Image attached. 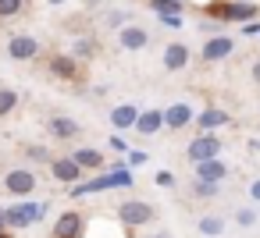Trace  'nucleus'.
<instances>
[{"label": "nucleus", "instance_id": "nucleus-1", "mask_svg": "<svg viewBox=\"0 0 260 238\" xmlns=\"http://www.w3.org/2000/svg\"><path fill=\"white\" fill-rule=\"evenodd\" d=\"M132 185H136V174H132L125 164H118V167H111V171L89 174V181L72 185L68 195H72V199H86V195H104V192H111V188H132Z\"/></svg>", "mask_w": 260, "mask_h": 238}, {"label": "nucleus", "instance_id": "nucleus-2", "mask_svg": "<svg viewBox=\"0 0 260 238\" xmlns=\"http://www.w3.org/2000/svg\"><path fill=\"white\" fill-rule=\"evenodd\" d=\"M43 213H47V203H40V199H22V203H11V206L4 210V224H8V231H22V227L40 224Z\"/></svg>", "mask_w": 260, "mask_h": 238}, {"label": "nucleus", "instance_id": "nucleus-3", "mask_svg": "<svg viewBox=\"0 0 260 238\" xmlns=\"http://www.w3.org/2000/svg\"><path fill=\"white\" fill-rule=\"evenodd\" d=\"M114 213H118V220H121L128 231H136V227H146V224L157 217V206H153V203H143V199H125Z\"/></svg>", "mask_w": 260, "mask_h": 238}, {"label": "nucleus", "instance_id": "nucleus-4", "mask_svg": "<svg viewBox=\"0 0 260 238\" xmlns=\"http://www.w3.org/2000/svg\"><path fill=\"white\" fill-rule=\"evenodd\" d=\"M36 185H40V178L29 167H15V171L4 174V192L15 195V199H32L36 195Z\"/></svg>", "mask_w": 260, "mask_h": 238}, {"label": "nucleus", "instance_id": "nucleus-5", "mask_svg": "<svg viewBox=\"0 0 260 238\" xmlns=\"http://www.w3.org/2000/svg\"><path fill=\"white\" fill-rule=\"evenodd\" d=\"M185 156L192 160V164H203V160H214V156H221V139L217 135H196L189 146H185Z\"/></svg>", "mask_w": 260, "mask_h": 238}, {"label": "nucleus", "instance_id": "nucleus-6", "mask_svg": "<svg viewBox=\"0 0 260 238\" xmlns=\"http://www.w3.org/2000/svg\"><path fill=\"white\" fill-rule=\"evenodd\" d=\"M82 234H86V217L79 210H64L50 231V238H82Z\"/></svg>", "mask_w": 260, "mask_h": 238}, {"label": "nucleus", "instance_id": "nucleus-7", "mask_svg": "<svg viewBox=\"0 0 260 238\" xmlns=\"http://www.w3.org/2000/svg\"><path fill=\"white\" fill-rule=\"evenodd\" d=\"M50 174H54L61 185H68V188H72V185H79V181H82V174H86V171H82L72 156H54V160H50Z\"/></svg>", "mask_w": 260, "mask_h": 238}, {"label": "nucleus", "instance_id": "nucleus-8", "mask_svg": "<svg viewBox=\"0 0 260 238\" xmlns=\"http://www.w3.org/2000/svg\"><path fill=\"white\" fill-rule=\"evenodd\" d=\"M8 57L11 61H32V57H40V39L36 36H11L8 39Z\"/></svg>", "mask_w": 260, "mask_h": 238}, {"label": "nucleus", "instance_id": "nucleus-9", "mask_svg": "<svg viewBox=\"0 0 260 238\" xmlns=\"http://www.w3.org/2000/svg\"><path fill=\"white\" fill-rule=\"evenodd\" d=\"M232 54H235V39L232 36H207V43H203V61L207 64H217V61H224Z\"/></svg>", "mask_w": 260, "mask_h": 238}, {"label": "nucleus", "instance_id": "nucleus-10", "mask_svg": "<svg viewBox=\"0 0 260 238\" xmlns=\"http://www.w3.org/2000/svg\"><path fill=\"white\" fill-rule=\"evenodd\" d=\"M118 47L128 50V54L146 50V47H150V32H146L143 25H125V29H118Z\"/></svg>", "mask_w": 260, "mask_h": 238}, {"label": "nucleus", "instance_id": "nucleus-11", "mask_svg": "<svg viewBox=\"0 0 260 238\" xmlns=\"http://www.w3.org/2000/svg\"><path fill=\"white\" fill-rule=\"evenodd\" d=\"M72 160H75L82 171H89V174H100V171L107 167V160H104V153H100L96 146H79V149L72 153Z\"/></svg>", "mask_w": 260, "mask_h": 238}, {"label": "nucleus", "instance_id": "nucleus-12", "mask_svg": "<svg viewBox=\"0 0 260 238\" xmlns=\"http://www.w3.org/2000/svg\"><path fill=\"white\" fill-rule=\"evenodd\" d=\"M192 167H196V181L221 185V181L228 178V164H224L221 156H214V160H203V164H192Z\"/></svg>", "mask_w": 260, "mask_h": 238}, {"label": "nucleus", "instance_id": "nucleus-13", "mask_svg": "<svg viewBox=\"0 0 260 238\" xmlns=\"http://www.w3.org/2000/svg\"><path fill=\"white\" fill-rule=\"evenodd\" d=\"M192 125V107L185 100H175L171 107H164V128H185Z\"/></svg>", "mask_w": 260, "mask_h": 238}, {"label": "nucleus", "instance_id": "nucleus-14", "mask_svg": "<svg viewBox=\"0 0 260 238\" xmlns=\"http://www.w3.org/2000/svg\"><path fill=\"white\" fill-rule=\"evenodd\" d=\"M47 132H50L54 139H75V135L82 132V125H79L75 117H64V114H54V117L47 121Z\"/></svg>", "mask_w": 260, "mask_h": 238}, {"label": "nucleus", "instance_id": "nucleus-15", "mask_svg": "<svg viewBox=\"0 0 260 238\" xmlns=\"http://www.w3.org/2000/svg\"><path fill=\"white\" fill-rule=\"evenodd\" d=\"M160 128H164V110H157V107L139 110V117H136V132L139 135H157Z\"/></svg>", "mask_w": 260, "mask_h": 238}, {"label": "nucleus", "instance_id": "nucleus-16", "mask_svg": "<svg viewBox=\"0 0 260 238\" xmlns=\"http://www.w3.org/2000/svg\"><path fill=\"white\" fill-rule=\"evenodd\" d=\"M160 61H164L168 71H182V68L189 64V47H185V43H168Z\"/></svg>", "mask_w": 260, "mask_h": 238}, {"label": "nucleus", "instance_id": "nucleus-17", "mask_svg": "<svg viewBox=\"0 0 260 238\" xmlns=\"http://www.w3.org/2000/svg\"><path fill=\"white\" fill-rule=\"evenodd\" d=\"M232 117H228V110H217V107H207L200 117H196V128H200V135H207V132H214V128H224Z\"/></svg>", "mask_w": 260, "mask_h": 238}, {"label": "nucleus", "instance_id": "nucleus-18", "mask_svg": "<svg viewBox=\"0 0 260 238\" xmlns=\"http://www.w3.org/2000/svg\"><path fill=\"white\" fill-rule=\"evenodd\" d=\"M136 117H139V107H136V103H118V107L111 110V125H114L118 132L136 128Z\"/></svg>", "mask_w": 260, "mask_h": 238}, {"label": "nucleus", "instance_id": "nucleus-19", "mask_svg": "<svg viewBox=\"0 0 260 238\" xmlns=\"http://www.w3.org/2000/svg\"><path fill=\"white\" fill-rule=\"evenodd\" d=\"M196 231L207 234V238H221V234L228 231V220H224L221 213H203V217L196 220Z\"/></svg>", "mask_w": 260, "mask_h": 238}, {"label": "nucleus", "instance_id": "nucleus-20", "mask_svg": "<svg viewBox=\"0 0 260 238\" xmlns=\"http://www.w3.org/2000/svg\"><path fill=\"white\" fill-rule=\"evenodd\" d=\"M50 71L57 75V78H64V82H75L79 78V64H75V57H50Z\"/></svg>", "mask_w": 260, "mask_h": 238}, {"label": "nucleus", "instance_id": "nucleus-21", "mask_svg": "<svg viewBox=\"0 0 260 238\" xmlns=\"http://www.w3.org/2000/svg\"><path fill=\"white\" fill-rule=\"evenodd\" d=\"M150 11H153L157 18H182L185 0H150Z\"/></svg>", "mask_w": 260, "mask_h": 238}, {"label": "nucleus", "instance_id": "nucleus-22", "mask_svg": "<svg viewBox=\"0 0 260 238\" xmlns=\"http://www.w3.org/2000/svg\"><path fill=\"white\" fill-rule=\"evenodd\" d=\"M96 54V43L89 39V36H82V39H75V47H72V57H82V61H89Z\"/></svg>", "mask_w": 260, "mask_h": 238}, {"label": "nucleus", "instance_id": "nucleus-23", "mask_svg": "<svg viewBox=\"0 0 260 238\" xmlns=\"http://www.w3.org/2000/svg\"><path fill=\"white\" fill-rule=\"evenodd\" d=\"M18 107V93L15 89H0V117H8Z\"/></svg>", "mask_w": 260, "mask_h": 238}, {"label": "nucleus", "instance_id": "nucleus-24", "mask_svg": "<svg viewBox=\"0 0 260 238\" xmlns=\"http://www.w3.org/2000/svg\"><path fill=\"white\" fill-rule=\"evenodd\" d=\"M143 164H150V153H146V149H128V153H125V167H128V171H136V167H143Z\"/></svg>", "mask_w": 260, "mask_h": 238}, {"label": "nucleus", "instance_id": "nucleus-25", "mask_svg": "<svg viewBox=\"0 0 260 238\" xmlns=\"http://www.w3.org/2000/svg\"><path fill=\"white\" fill-rule=\"evenodd\" d=\"M235 224H239V227H253V224H256V210H253V206H239V210H235Z\"/></svg>", "mask_w": 260, "mask_h": 238}, {"label": "nucleus", "instance_id": "nucleus-26", "mask_svg": "<svg viewBox=\"0 0 260 238\" xmlns=\"http://www.w3.org/2000/svg\"><path fill=\"white\" fill-rule=\"evenodd\" d=\"M25 156H29V160H36V164H50V160H54L47 146H25Z\"/></svg>", "mask_w": 260, "mask_h": 238}, {"label": "nucleus", "instance_id": "nucleus-27", "mask_svg": "<svg viewBox=\"0 0 260 238\" xmlns=\"http://www.w3.org/2000/svg\"><path fill=\"white\" fill-rule=\"evenodd\" d=\"M221 192V185H210V181H196L192 185V195H200V199H214Z\"/></svg>", "mask_w": 260, "mask_h": 238}, {"label": "nucleus", "instance_id": "nucleus-28", "mask_svg": "<svg viewBox=\"0 0 260 238\" xmlns=\"http://www.w3.org/2000/svg\"><path fill=\"white\" fill-rule=\"evenodd\" d=\"M22 11V0H0V18H15Z\"/></svg>", "mask_w": 260, "mask_h": 238}, {"label": "nucleus", "instance_id": "nucleus-29", "mask_svg": "<svg viewBox=\"0 0 260 238\" xmlns=\"http://www.w3.org/2000/svg\"><path fill=\"white\" fill-rule=\"evenodd\" d=\"M107 25H111V29H125V25H128V11H111V15H107Z\"/></svg>", "mask_w": 260, "mask_h": 238}, {"label": "nucleus", "instance_id": "nucleus-30", "mask_svg": "<svg viewBox=\"0 0 260 238\" xmlns=\"http://www.w3.org/2000/svg\"><path fill=\"white\" fill-rule=\"evenodd\" d=\"M153 185H157V188H175V174H171V171H157V174H153Z\"/></svg>", "mask_w": 260, "mask_h": 238}, {"label": "nucleus", "instance_id": "nucleus-31", "mask_svg": "<svg viewBox=\"0 0 260 238\" xmlns=\"http://www.w3.org/2000/svg\"><path fill=\"white\" fill-rule=\"evenodd\" d=\"M111 149H114V153H128L132 146H128V139H125L121 132H114V135H111Z\"/></svg>", "mask_w": 260, "mask_h": 238}, {"label": "nucleus", "instance_id": "nucleus-32", "mask_svg": "<svg viewBox=\"0 0 260 238\" xmlns=\"http://www.w3.org/2000/svg\"><path fill=\"white\" fill-rule=\"evenodd\" d=\"M242 32H246V36H260V22H246Z\"/></svg>", "mask_w": 260, "mask_h": 238}, {"label": "nucleus", "instance_id": "nucleus-33", "mask_svg": "<svg viewBox=\"0 0 260 238\" xmlns=\"http://www.w3.org/2000/svg\"><path fill=\"white\" fill-rule=\"evenodd\" d=\"M249 199H253V203H260V178L249 185Z\"/></svg>", "mask_w": 260, "mask_h": 238}, {"label": "nucleus", "instance_id": "nucleus-34", "mask_svg": "<svg viewBox=\"0 0 260 238\" xmlns=\"http://www.w3.org/2000/svg\"><path fill=\"white\" fill-rule=\"evenodd\" d=\"M160 25H168V29H182V18H160Z\"/></svg>", "mask_w": 260, "mask_h": 238}, {"label": "nucleus", "instance_id": "nucleus-35", "mask_svg": "<svg viewBox=\"0 0 260 238\" xmlns=\"http://www.w3.org/2000/svg\"><path fill=\"white\" fill-rule=\"evenodd\" d=\"M150 238H171V231H153Z\"/></svg>", "mask_w": 260, "mask_h": 238}, {"label": "nucleus", "instance_id": "nucleus-36", "mask_svg": "<svg viewBox=\"0 0 260 238\" xmlns=\"http://www.w3.org/2000/svg\"><path fill=\"white\" fill-rule=\"evenodd\" d=\"M253 82H260V61L253 64Z\"/></svg>", "mask_w": 260, "mask_h": 238}, {"label": "nucleus", "instance_id": "nucleus-37", "mask_svg": "<svg viewBox=\"0 0 260 238\" xmlns=\"http://www.w3.org/2000/svg\"><path fill=\"white\" fill-rule=\"evenodd\" d=\"M0 231H8V224H4V206H0Z\"/></svg>", "mask_w": 260, "mask_h": 238}, {"label": "nucleus", "instance_id": "nucleus-38", "mask_svg": "<svg viewBox=\"0 0 260 238\" xmlns=\"http://www.w3.org/2000/svg\"><path fill=\"white\" fill-rule=\"evenodd\" d=\"M82 4H86V8H96V4H104V0H82Z\"/></svg>", "mask_w": 260, "mask_h": 238}, {"label": "nucleus", "instance_id": "nucleus-39", "mask_svg": "<svg viewBox=\"0 0 260 238\" xmlns=\"http://www.w3.org/2000/svg\"><path fill=\"white\" fill-rule=\"evenodd\" d=\"M0 238H15V234H11V231H0Z\"/></svg>", "mask_w": 260, "mask_h": 238}, {"label": "nucleus", "instance_id": "nucleus-40", "mask_svg": "<svg viewBox=\"0 0 260 238\" xmlns=\"http://www.w3.org/2000/svg\"><path fill=\"white\" fill-rule=\"evenodd\" d=\"M47 4H64V0H47Z\"/></svg>", "mask_w": 260, "mask_h": 238}]
</instances>
